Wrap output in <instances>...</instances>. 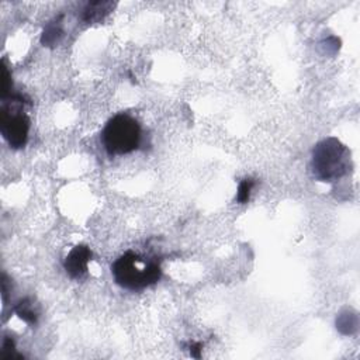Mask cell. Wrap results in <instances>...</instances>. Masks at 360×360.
I'll return each instance as SVG.
<instances>
[{"instance_id": "1", "label": "cell", "mask_w": 360, "mask_h": 360, "mask_svg": "<svg viewBox=\"0 0 360 360\" xmlns=\"http://www.w3.org/2000/svg\"><path fill=\"white\" fill-rule=\"evenodd\" d=\"M111 273L120 287L129 291H141L160 280L162 269L156 259L128 250L111 264Z\"/></svg>"}, {"instance_id": "2", "label": "cell", "mask_w": 360, "mask_h": 360, "mask_svg": "<svg viewBox=\"0 0 360 360\" xmlns=\"http://www.w3.org/2000/svg\"><path fill=\"white\" fill-rule=\"evenodd\" d=\"M311 167L316 180L336 181L352 169L350 150L338 138L328 136L314 146Z\"/></svg>"}, {"instance_id": "3", "label": "cell", "mask_w": 360, "mask_h": 360, "mask_svg": "<svg viewBox=\"0 0 360 360\" xmlns=\"http://www.w3.org/2000/svg\"><path fill=\"white\" fill-rule=\"evenodd\" d=\"M142 129L139 122L127 112L110 118L101 132V142L110 156L127 155L141 145Z\"/></svg>"}, {"instance_id": "4", "label": "cell", "mask_w": 360, "mask_h": 360, "mask_svg": "<svg viewBox=\"0 0 360 360\" xmlns=\"http://www.w3.org/2000/svg\"><path fill=\"white\" fill-rule=\"evenodd\" d=\"M22 94H8L1 97L0 132L13 149L24 148L28 141L30 118L22 111Z\"/></svg>"}, {"instance_id": "5", "label": "cell", "mask_w": 360, "mask_h": 360, "mask_svg": "<svg viewBox=\"0 0 360 360\" xmlns=\"http://www.w3.org/2000/svg\"><path fill=\"white\" fill-rule=\"evenodd\" d=\"M91 256H93V253L89 246L76 245L69 252V255L65 257L63 267H65L66 273L72 278H76V280L84 277L87 274V264H89Z\"/></svg>"}, {"instance_id": "6", "label": "cell", "mask_w": 360, "mask_h": 360, "mask_svg": "<svg viewBox=\"0 0 360 360\" xmlns=\"http://www.w3.org/2000/svg\"><path fill=\"white\" fill-rule=\"evenodd\" d=\"M114 7L111 1H91L87 3L82 13V20L84 22H96L103 20Z\"/></svg>"}, {"instance_id": "7", "label": "cell", "mask_w": 360, "mask_h": 360, "mask_svg": "<svg viewBox=\"0 0 360 360\" xmlns=\"http://www.w3.org/2000/svg\"><path fill=\"white\" fill-rule=\"evenodd\" d=\"M14 312L28 325H35L38 321V309L31 298H24L17 302Z\"/></svg>"}, {"instance_id": "8", "label": "cell", "mask_w": 360, "mask_h": 360, "mask_svg": "<svg viewBox=\"0 0 360 360\" xmlns=\"http://www.w3.org/2000/svg\"><path fill=\"white\" fill-rule=\"evenodd\" d=\"M255 186V180L253 179H243L239 186H238V191H236V201L239 204H246L250 198V193L252 188Z\"/></svg>"}, {"instance_id": "9", "label": "cell", "mask_w": 360, "mask_h": 360, "mask_svg": "<svg viewBox=\"0 0 360 360\" xmlns=\"http://www.w3.org/2000/svg\"><path fill=\"white\" fill-rule=\"evenodd\" d=\"M201 346H202L201 343H193V345L190 346V353H191L193 357H197V359L200 357V353H198V352L201 350Z\"/></svg>"}]
</instances>
